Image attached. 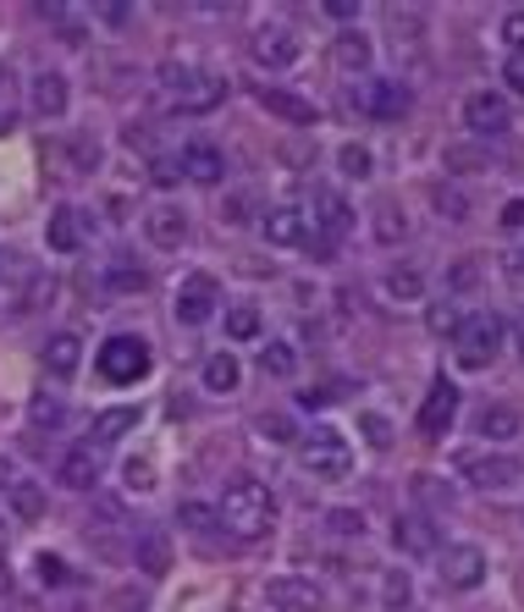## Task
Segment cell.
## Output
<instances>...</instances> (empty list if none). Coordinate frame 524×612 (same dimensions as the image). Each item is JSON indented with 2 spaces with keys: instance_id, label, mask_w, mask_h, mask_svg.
Masks as SVG:
<instances>
[{
  "instance_id": "cell-1",
  "label": "cell",
  "mask_w": 524,
  "mask_h": 612,
  "mask_svg": "<svg viewBox=\"0 0 524 612\" xmlns=\"http://www.w3.org/2000/svg\"><path fill=\"white\" fill-rule=\"evenodd\" d=\"M216 518L227 524V530H232L237 541H259V536L271 530V518H277V502H271V491L259 486L254 475H232V480H227V491H221Z\"/></svg>"
},
{
  "instance_id": "cell-2",
  "label": "cell",
  "mask_w": 524,
  "mask_h": 612,
  "mask_svg": "<svg viewBox=\"0 0 524 612\" xmlns=\"http://www.w3.org/2000/svg\"><path fill=\"white\" fill-rule=\"evenodd\" d=\"M160 89L171 95V106H178L183 117H205V111H216L221 100H227V77H216V72H199V66H178V61H166L160 66Z\"/></svg>"
},
{
  "instance_id": "cell-3",
  "label": "cell",
  "mask_w": 524,
  "mask_h": 612,
  "mask_svg": "<svg viewBox=\"0 0 524 612\" xmlns=\"http://www.w3.org/2000/svg\"><path fill=\"white\" fill-rule=\"evenodd\" d=\"M298 464H304V475H315V480H348V469H354V448H348L342 430L315 425L304 442H298Z\"/></svg>"
},
{
  "instance_id": "cell-4",
  "label": "cell",
  "mask_w": 524,
  "mask_h": 612,
  "mask_svg": "<svg viewBox=\"0 0 524 612\" xmlns=\"http://www.w3.org/2000/svg\"><path fill=\"white\" fill-rule=\"evenodd\" d=\"M95 365H100V376H106L111 387H133V381H144V376H149L155 354H149V342H144V336L117 331V336H106V342H100Z\"/></svg>"
},
{
  "instance_id": "cell-5",
  "label": "cell",
  "mask_w": 524,
  "mask_h": 612,
  "mask_svg": "<svg viewBox=\"0 0 524 612\" xmlns=\"http://www.w3.org/2000/svg\"><path fill=\"white\" fill-rule=\"evenodd\" d=\"M502 320L491 315V309H475V315H464V326L453 331V354H459V365L464 370H486L497 354H502Z\"/></svg>"
},
{
  "instance_id": "cell-6",
  "label": "cell",
  "mask_w": 524,
  "mask_h": 612,
  "mask_svg": "<svg viewBox=\"0 0 524 612\" xmlns=\"http://www.w3.org/2000/svg\"><path fill=\"white\" fill-rule=\"evenodd\" d=\"M171 315H178V326H205L221 315V282L210 271H188L178 282V298H171Z\"/></svg>"
},
{
  "instance_id": "cell-7",
  "label": "cell",
  "mask_w": 524,
  "mask_h": 612,
  "mask_svg": "<svg viewBox=\"0 0 524 612\" xmlns=\"http://www.w3.org/2000/svg\"><path fill=\"white\" fill-rule=\"evenodd\" d=\"M486 552L475 547V541H459V547H448V552H436V574H442V585L448 590H480L486 585Z\"/></svg>"
},
{
  "instance_id": "cell-8",
  "label": "cell",
  "mask_w": 524,
  "mask_h": 612,
  "mask_svg": "<svg viewBox=\"0 0 524 612\" xmlns=\"http://www.w3.org/2000/svg\"><path fill=\"white\" fill-rule=\"evenodd\" d=\"M354 106L365 117H376V122H403L409 106H414V95L403 89V83H392V77H365L354 89Z\"/></svg>"
},
{
  "instance_id": "cell-9",
  "label": "cell",
  "mask_w": 524,
  "mask_h": 612,
  "mask_svg": "<svg viewBox=\"0 0 524 612\" xmlns=\"http://www.w3.org/2000/svg\"><path fill=\"white\" fill-rule=\"evenodd\" d=\"M453 419H459V387L448 376H436L425 403H419V436L425 442H442V436L453 430Z\"/></svg>"
},
{
  "instance_id": "cell-10",
  "label": "cell",
  "mask_w": 524,
  "mask_h": 612,
  "mask_svg": "<svg viewBox=\"0 0 524 612\" xmlns=\"http://www.w3.org/2000/svg\"><path fill=\"white\" fill-rule=\"evenodd\" d=\"M459 475H464L470 486H480V491H502V486L524 480V464L508 458V453H464V458H459Z\"/></svg>"
},
{
  "instance_id": "cell-11",
  "label": "cell",
  "mask_w": 524,
  "mask_h": 612,
  "mask_svg": "<svg viewBox=\"0 0 524 612\" xmlns=\"http://www.w3.org/2000/svg\"><path fill=\"white\" fill-rule=\"evenodd\" d=\"M266 601L277 612H326V590L315 579H298V574H277L266 579Z\"/></svg>"
},
{
  "instance_id": "cell-12",
  "label": "cell",
  "mask_w": 524,
  "mask_h": 612,
  "mask_svg": "<svg viewBox=\"0 0 524 612\" xmlns=\"http://www.w3.org/2000/svg\"><path fill=\"white\" fill-rule=\"evenodd\" d=\"M392 547L403 558H436V552H442V524L425 518V513H403L392 524Z\"/></svg>"
},
{
  "instance_id": "cell-13",
  "label": "cell",
  "mask_w": 524,
  "mask_h": 612,
  "mask_svg": "<svg viewBox=\"0 0 524 612\" xmlns=\"http://www.w3.org/2000/svg\"><path fill=\"white\" fill-rule=\"evenodd\" d=\"M464 127H470V133H480V138H502V133L513 127V106H508L502 95L480 89V95H470V100H464Z\"/></svg>"
},
{
  "instance_id": "cell-14",
  "label": "cell",
  "mask_w": 524,
  "mask_h": 612,
  "mask_svg": "<svg viewBox=\"0 0 524 612\" xmlns=\"http://www.w3.org/2000/svg\"><path fill=\"white\" fill-rule=\"evenodd\" d=\"M248 56H254V66L282 72V66H293V61L304 56V45H298V34H293V28H259V34H254V45H248Z\"/></svg>"
},
{
  "instance_id": "cell-15",
  "label": "cell",
  "mask_w": 524,
  "mask_h": 612,
  "mask_svg": "<svg viewBox=\"0 0 524 612\" xmlns=\"http://www.w3.org/2000/svg\"><path fill=\"white\" fill-rule=\"evenodd\" d=\"M304 221H315V232L331 237V243L354 232V210H348V199L331 194V188H315V194H309V216H304Z\"/></svg>"
},
{
  "instance_id": "cell-16",
  "label": "cell",
  "mask_w": 524,
  "mask_h": 612,
  "mask_svg": "<svg viewBox=\"0 0 524 612\" xmlns=\"http://www.w3.org/2000/svg\"><path fill=\"white\" fill-rule=\"evenodd\" d=\"M45 243H50L56 254H77L83 243H89V216L72 210V205H56L50 221H45Z\"/></svg>"
},
{
  "instance_id": "cell-17",
  "label": "cell",
  "mask_w": 524,
  "mask_h": 612,
  "mask_svg": "<svg viewBox=\"0 0 524 612\" xmlns=\"http://www.w3.org/2000/svg\"><path fill=\"white\" fill-rule=\"evenodd\" d=\"M66 100H72V89H66L61 72H34V83H28V111H34L39 122L66 117Z\"/></svg>"
},
{
  "instance_id": "cell-18",
  "label": "cell",
  "mask_w": 524,
  "mask_h": 612,
  "mask_svg": "<svg viewBox=\"0 0 524 612\" xmlns=\"http://www.w3.org/2000/svg\"><path fill=\"white\" fill-rule=\"evenodd\" d=\"M178 166H183V178L199 183V188H216V183L227 178V155H221L216 144H188V149L178 155Z\"/></svg>"
},
{
  "instance_id": "cell-19",
  "label": "cell",
  "mask_w": 524,
  "mask_h": 612,
  "mask_svg": "<svg viewBox=\"0 0 524 612\" xmlns=\"http://www.w3.org/2000/svg\"><path fill=\"white\" fill-rule=\"evenodd\" d=\"M259 106H266L271 117H282V122H293V127H309V122H320V111H315V100H298V95H288V89H277V83H259V95H254Z\"/></svg>"
},
{
  "instance_id": "cell-20",
  "label": "cell",
  "mask_w": 524,
  "mask_h": 612,
  "mask_svg": "<svg viewBox=\"0 0 524 612\" xmlns=\"http://www.w3.org/2000/svg\"><path fill=\"white\" fill-rule=\"evenodd\" d=\"M304 237H309L304 210H293V205L266 210V243H271V248H304Z\"/></svg>"
},
{
  "instance_id": "cell-21",
  "label": "cell",
  "mask_w": 524,
  "mask_h": 612,
  "mask_svg": "<svg viewBox=\"0 0 524 612\" xmlns=\"http://www.w3.org/2000/svg\"><path fill=\"white\" fill-rule=\"evenodd\" d=\"M77 365H83V336H77V331H56V336L45 342V370H50L56 381H72Z\"/></svg>"
},
{
  "instance_id": "cell-22",
  "label": "cell",
  "mask_w": 524,
  "mask_h": 612,
  "mask_svg": "<svg viewBox=\"0 0 524 612\" xmlns=\"http://www.w3.org/2000/svg\"><path fill=\"white\" fill-rule=\"evenodd\" d=\"M56 480H61L66 491H89V486L100 480V453H95V448H72V453L56 464Z\"/></svg>"
},
{
  "instance_id": "cell-23",
  "label": "cell",
  "mask_w": 524,
  "mask_h": 612,
  "mask_svg": "<svg viewBox=\"0 0 524 612\" xmlns=\"http://www.w3.org/2000/svg\"><path fill=\"white\" fill-rule=\"evenodd\" d=\"M138 419H144V414H138L133 403H122V408H106V414H95V425H89V436H95V442H89V448L100 453V448L122 442L127 430H138Z\"/></svg>"
},
{
  "instance_id": "cell-24",
  "label": "cell",
  "mask_w": 524,
  "mask_h": 612,
  "mask_svg": "<svg viewBox=\"0 0 524 612\" xmlns=\"http://www.w3.org/2000/svg\"><path fill=\"white\" fill-rule=\"evenodd\" d=\"M144 232H149V243H155V248H183V237H188V216H183V210H171V205H160V210H149V216H144Z\"/></svg>"
},
{
  "instance_id": "cell-25",
  "label": "cell",
  "mask_w": 524,
  "mask_h": 612,
  "mask_svg": "<svg viewBox=\"0 0 524 612\" xmlns=\"http://www.w3.org/2000/svg\"><path fill=\"white\" fill-rule=\"evenodd\" d=\"M331 61H337L342 72H370V61H376V45H370L360 28H348V34H337V45H331Z\"/></svg>"
},
{
  "instance_id": "cell-26",
  "label": "cell",
  "mask_w": 524,
  "mask_h": 612,
  "mask_svg": "<svg viewBox=\"0 0 524 612\" xmlns=\"http://www.w3.org/2000/svg\"><path fill=\"white\" fill-rule=\"evenodd\" d=\"M199 381H205V392H237V381H243V365H237V354H232V347H221V354H210V359H205Z\"/></svg>"
},
{
  "instance_id": "cell-27",
  "label": "cell",
  "mask_w": 524,
  "mask_h": 612,
  "mask_svg": "<svg viewBox=\"0 0 524 612\" xmlns=\"http://www.w3.org/2000/svg\"><path fill=\"white\" fill-rule=\"evenodd\" d=\"M475 430L486 436V442H513V436H519V414H513L508 403H491V408L475 419Z\"/></svg>"
},
{
  "instance_id": "cell-28",
  "label": "cell",
  "mask_w": 524,
  "mask_h": 612,
  "mask_svg": "<svg viewBox=\"0 0 524 612\" xmlns=\"http://www.w3.org/2000/svg\"><path fill=\"white\" fill-rule=\"evenodd\" d=\"M259 331H266V320H259L254 304H227V336L232 342H254Z\"/></svg>"
},
{
  "instance_id": "cell-29",
  "label": "cell",
  "mask_w": 524,
  "mask_h": 612,
  "mask_svg": "<svg viewBox=\"0 0 524 612\" xmlns=\"http://www.w3.org/2000/svg\"><path fill=\"white\" fill-rule=\"evenodd\" d=\"M259 370H266V376H277V381H288V376L298 370L293 342H266V347H259Z\"/></svg>"
},
{
  "instance_id": "cell-30",
  "label": "cell",
  "mask_w": 524,
  "mask_h": 612,
  "mask_svg": "<svg viewBox=\"0 0 524 612\" xmlns=\"http://www.w3.org/2000/svg\"><path fill=\"white\" fill-rule=\"evenodd\" d=\"M12 513H17L23 524H39V518H45V491H39L34 480H12Z\"/></svg>"
},
{
  "instance_id": "cell-31",
  "label": "cell",
  "mask_w": 524,
  "mask_h": 612,
  "mask_svg": "<svg viewBox=\"0 0 524 612\" xmlns=\"http://www.w3.org/2000/svg\"><path fill=\"white\" fill-rule=\"evenodd\" d=\"M425 326H430L436 336H453V331L464 326V309L453 304V293H448V298H436V304H425Z\"/></svg>"
},
{
  "instance_id": "cell-32",
  "label": "cell",
  "mask_w": 524,
  "mask_h": 612,
  "mask_svg": "<svg viewBox=\"0 0 524 612\" xmlns=\"http://www.w3.org/2000/svg\"><path fill=\"white\" fill-rule=\"evenodd\" d=\"M414 601V579H409V568H387V579H381V607L387 612H403Z\"/></svg>"
},
{
  "instance_id": "cell-33",
  "label": "cell",
  "mask_w": 524,
  "mask_h": 612,
  "mask_svg": "<svg viewBox=\"0 0 524 612\" xmlns=\"http://www.w3.org/2000/svg\"><path fill=\"white\" fill-rule=\"evenodd\" d=\"M106 282H111L117 293H144V282H149V277H144V266H133L127 254H117V259H111V271H106Z\"/></svg>"
},
{
  "instance_id": "cell-34",
  "label": "cell",
  "mask_w": 524,
  "mask_h": 612,
  "mask_svg": "<svg viewBox=\"0 0 524 612\" xmlns=\"http://www.w3.org/2000/svg\"><path fill=\"white\" fill-rule=\"evenodd\" d=\"M337 166H342V178L365 183V178H370V166H376V155H370L365 144H342V149H337Z\"/></svg>"
},
{
  "instance_id": "cell-35",
  "label": "cell",
  "mask_w": 524,
  "mask_h": 612,
  "mask_svg": "<svg viewBox=\"0 0 524 612\" xmlns=\"http://www.w3.org/2000/svg\"><path fill=\"white\" fill-rule=\"evenodd\" d=\"M28 419L45 430V425H61L66 419V403H61V392H34V403H28Z\"/></svg>"
},
{
  "instance_id": "cell-36",
  "label": "cell",
  "mask_w": 524,
  "mask_h": 612,
  "mask_svg": "<svg viewBox=\"0 0 524 612\" xmlns=\"http://www.w3.org/2000/svg\"><path fill=\"white\" fill-rule=\"evenodd\" d=\"M138 563H144V574H166L171 552H166V541H160L155 530H144V536H138Z\"/></svg>"
},
{
  "instance_id": "cell-37",
  "label": "cell",
  "mask_w": 524,
  "mask_h": 612,
  "mask_svg": "<svg viewBox=\"0 0 524 612\" xmlns=\"http://www.w3.org/2000/svg\"><path fill=\"white\" fill-rule=\"evenodd\" d=\"M326 530L331 536H365V513L360 507H331L326 513Z\"/></svg>"
},
{
  "instance_id": "cell-38",
  "label": "cell",
  "mask_w": 524,
  "mask_h": 612,
  "mask_svg": "<svg viewBox=\"0 0 524 612\" xmlns=\"http://www.w3.org/2000/svg\"><path fill=\"white\" fill-rule=\"evenodd\" d=\"M178 524L183 530H216V507H205V502H178Z\"/></svg>"
},
{
  "instance_id": "cell-39",
  "label": "cell",
  "mask_w": 524,
  "mask_h": 612,
  "mask_svg": "<svg viewBox=\"0 0 524 612\" xmlns=\"http://www.w3.org/2000/svg\"><path fill=\"white\" fill-rule=\"evenodd\" d=\"M360 430H365V442H370L376 453L392 448V419H387V414H360Z\"/></svg>"
},
{
  "instance_id": "cell-40",
  "label": "cell",
  "mask_w": 524,
  "mask_h": 612,
  "mask_svg": "<svg viewBox=\"0 0 524 612\" xmlns=\"http://www.w3.org/2000/svg\"><path fill=\"white\" fill-rule=\"evenodd\" d=\"M376 237H381V243H403V237H409V221H403L392 205H376Z\"/></svg>"
},
{
  "instance_id": "cell-41",
  "label": "cell",
  "mask_w": 524,
  "mask_h": 612,
  "mask_svg": "<svg viewBox=\"0 0 524 612\" xmlns=\"http://www.w3.org/2000/svg\"><path fill=\"white\" fill-rule=\"evenodd\" d=\"M149 183H155V188H178V183H183L178 155H155V160H149Z\"/></svg>"
},
{
  "instance_id": "cell-42",
  "label": "cell",
  "mask_w": 524,
  "mask_h": 612,
  "mask_svg": "<svg viewBox=\"0 0 524 612\" xmlns=\"http://www.w3.org/2000/svg\"><path fill=\"white\" fill-rule=\"evenodd\" d=\"M387 293L414 304V298H425V277H419V271H392V277H387Z\"/></svg>"
},
{
  "instance_id": "cell-43",
  "label": "cell",
  "mask_w": 524,
  "mask_h": 612,
  "mask_svg": "<svg viewBox=\"0 0 524 612\" xmlns=\"http://www.w3.org/2000/svg\"><path fill=\"white\" fill-rule=\"evenodd\" d=\"M414 497H419V502H436V507H448V502H453V491H448V486H436V475H414Z\"/></svg>"
},
{
  "instance_id": "cell-44",
  "label": "cell",
  "mask_w": 524,
  "mask_h": 612,
  "mask_svg": "<svg viewBox=\"0 0 524 612\" xmlns=\"http://www.w3.org/2000/svg\"><path fill=\"white\" fill-rule=\"evenodd\" d=\"M122 480H127V491H155V469H149L144 458H133V464L122 469Z\"/></svg>"
},
{
  "instance_id": "cell-45",
  "label": "cell",
  "mask_w": 524,
  "mask_h": 612,
  "mask_svg": "<svg viewBox=\"0 0 524 612\" xmlns=\"http://www.w3.org/2000/svg\"><path fill=\"white\" fill-rule=\"evenodd\" d=\"M502 45H508L513 56H524V12H508V17H502Z\"/></svg>"
},
{
  "instance_id": "cell-46",
  "label": "cell",
  "mask_w": 524,
  "mask_h": 612,
  "mask_svg": "<svg viewBox=\"0 0 524 612\" xmlns=\"http://www.w3.org/2000/svg\"><path fill=\"white\" fill-rule=\"evenodd\" d=\"M259 430H266V442H293V419L288 414H266Z\"/></svg>"
},
{
  "instance_id": "cell-47",
  "label": "cell",
  "mask_w": 524,
  "mask_h": 612,
  "mask_svg": "<svg viewBox=\"0 0 524 612\" xmlns=\"http://www.w3.org/2000/svg\"><path fill=\"white\" fill-rule=\"evenodd\" d=\"M34 568H39V585H66V563H61V558L39 552V563H34Z\"/></svg>"
},
{
  "instance_id": "cell-48",
  "label": "cell",
  "mask_w": 524,
  "mask_h": 612,
  "mask_svg": "<svg viewBox=\"0 0 524 612\" xmlns=\"http://www.w3.org/2000/svg\"><path fill=\"white\" fill-rule=\"evenodd\" d=\"M436 205H442V210H453V216H448V221H464V210H470V205H464V194H459V188H436Z\"/></svg>"
},
{
  "instance_id": "cell-49",
  "label": "cell",
  "mask_w": 524,
  "mask_h": 612,
  "mask_svg": "<svg viewBox=\"0 0 524 612\" xmlns=\"http://www.w3.org/2000/svg\"><path fill=\"white\" fill-rule=\"evenodd\" d=\"M502 83H508L513 95H524V56H508L502 61Z\"/></svg>"
},
{
  "instance_id": "cell-50",
  "label": "cell",
  "mask_w": 524,
  "mask_h": 612,
  "mask_svg": "<svg viewBox=\"0 0 524 612\" xmlns=\"http://www.w3.org/2000/svg\"><path fill=\"white\" fill-rule=\"evenodd\" d=\"M95 17L111 23V28H127V23H133V7H95Z\"/></svg>"
},
{
  "instance_id": "cell-51",
  "label": "cell",
  "mask_w": 524,
  "mask_h": 612,
  "mask_svg": "<svg viewBox=\"0 0 524 612\" xmlns=\"http://www.w3.org/2000/svg\"><path fill=\"white\" fill-rule=\"evenodd\" d=\"M320 12H326V17H337V23H354V17H360V7H354V0H326Z\"/></svg>"
},
{
  "instance_id": "cell-52",
  "label": "cell",
  "mask_w": 524,
  "mask_h": 612,
  "mask_svg": "<svg viewBox=\"0 0 524 612\" xmlns=\"http://www.w3.org/2000/svg\"><path fill=\"white\" fill-rule=\"evenodd\" d=\"M72 160H77L83 171H95V166H100V144H72Z\"/></svg>"
},
{
  "instance_id": "cell-53",
  "label": "cell",
  "mask_w": 524,
  "mask_h": 612,
  "mask_svg": "<svg viewBox=\"0 0 524 612\" xmlns=\"http://www.w3.org/2000/svg\"><path fill=\"white\" fill-rule=\"evenodd\" d=\"M502 227H508V232H524V199H508V205H502Z\"/></svg>"
},
{
  "instance_id": "cell-54",
  "label": "cell",
  "mask_w": 524,
  "mask_h": 612,
  "mask_svg": "<svg viewBox=\"0 0 524 612\" xmlns=\"http://www.w3.org/2000/svg\"><path fill=\"white\" fill-rule=\"evenodd\" d=\"M508 277H513V282H524V248H519V254H508Z\"/></svg>"
},
{
  "instance_id": "cell-55",
  "label": "cell",
  "mask_w": 524,
  "mask_h": 612,
  "mask_svg": "<svg viewBox=\"0 0 524 612\" xmlns=\"http://www.w3.org/2000/svg\"><path fill=\"white\" fill-rule=\"evenodd\" d=\"M475 277H480V271H475V266H459V271H453V287H470V282H475Z\"/></svg>"
},
{
  "instance_id": "cell-56",
  "label": "cell",
  "mask_w": 524,
  "mask_h": 612,
  "mask_svg": "<svg viewBox=\"0 0 524 612\" xmlns=\"http://www.w3.org/2000/svg\"><path fill=\"white\" fill-rule=\"evenodd\" d=\"M12 480H17V475H12V464L0 458V491H12Z\"/></svg>"
},
{
  "instance_id": "cell-57",
  "label": "cell",
  "mask_w": 524,
  "mask_h": 612,
  "mask_svg": "<svg viewBox=\"0 0 524 612\" xmlns=\"http://www.w3.org/2000/svg\"><path fill=\"white\" fill-rule=\"evenodd\" d=\"M12 127H17V117H12V111H0V138H7Z\"/></svg>"
},
{
  "instance_id": "cell-58",
  "label": "cell",
  "mask_w": 524,
  "mask_h": 612,
  "mask_svg": "<svg viewBox=\"0 0 524 612\" xmlns=\"http://www.w3.org/2000/svg\"><path fill=\"white\" fill-rule=\"evenodd\" d=\"M0 83H7V66H0Z\"/></svg>"
}]
</instances>
